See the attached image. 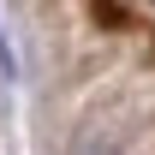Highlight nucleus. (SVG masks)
<instances>
[{
    "instance_id": "1",
    "label": "nucleus",
    "mask_w": 155,
    "mask_h": 155,
    "mask_svg": "<svg viewBox=\"0 0 155 155\" xmlns=\"http://www.w3.org/2000/svg\"><path fill=\"white\" fill-rule=\"evenodd\" d=\"M72 155H119V143H114V137H84Z\"/></svg>"
},
{
    "instance_id": "2",
    "label": "nucleus",
    "mask_w": 155,
    "mask_h": 155,
    "mask_svg": "<svg viewBox=\"0 0 155 155\" xmlns=\"http://www.w3.org/2000/svg\"><path fill=\"white\" fill-rule=\"evenodd\" d=\"M0 72H6V78L18 72V60H12V48H6V36H0Z\"/></svg>"
}]
</instances>
